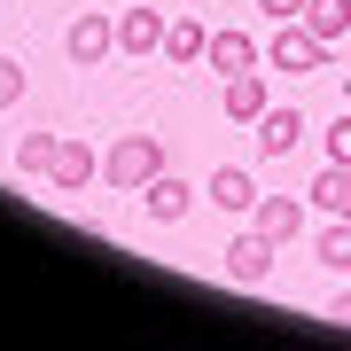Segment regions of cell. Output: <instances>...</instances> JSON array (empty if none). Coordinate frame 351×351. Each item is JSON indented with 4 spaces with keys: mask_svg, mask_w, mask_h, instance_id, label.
Listing matches in <instances>:
<instances>
[{
    "mask_svg": "<svg viewBox=\"0 0 351 351\" xmlns=\"http://www.w3.org/2000/svg\"><path fill=\"white\" fill-rule=\"evenodd\" d=\"M156 172H164V141H156V133H125L110 156H101V180H110V188H125V195H141Z\"/></svg>",
    "mask_w": 351,
    "mask_h": 351,
    "instance_id": "1",
    "label": "cell"
},
{
    "mask_svg": "<svg viewBox=\"0 0 351 351\" xmlns=\"http://www.w3.org/2000/svg\"><path fill=\"white\" fill-rule=\"evenodd\" d=\"M63 47H71V63H78V71L110 63V55H117V16H101V8H86V16H78V24L63 32Z\"/></svg>",
    "mask_w": 351,
    "mask_h": 351,
    "instance_id": "2",
    "label": "cell"
},
{
    "mask_svg": "<svg viewBox=\"0 0 351 351\" xmlns=\"http://www.w3.org/2000/svg\"><path fill=\"white\" fill-rule=\"evenodd\" d=\"M328 55H336V47L304 32V16H297V24H274V71H328Z\"/></svg>",
    "mask_w": 351,
    "mask_h": 351,
    "instance_id": "3",
    "label": "cell"
},
{
    "mask_svg": "<svg viewBox=\"0 0 351 351\" xmlns=\"http://www.w3.org/2000/svg\"><path fill=\"white\" fill-rule=\"evenodd\" d=\"M219 258H226V281H234V289H258V281H265V265H274V242L250 226V234H234Z\"/></svg>",
    "mask_w": 351,
    "mask_h": 351,
    "instance_id": "4",
    "label": "cell"
},
{
    "mask_svg": "<svg viewBox=\"0 0 351 351\" xmlns=\"http://www.w3.org/2000/svg\"><path fill=\"white\" fill-rule=\"evenodd\" d=\"M250 226L274 242V250H281V242H297V234H304V195H258Z\"/></svg>",
    "mask_w": 351,
    "mask_h": 351,
    "instance_id": "5",
    "label": "cell"
},
{
    "mask_svg": "<svg viewBox=\"0 0 351 351\" xmlns=\"http://www.w3.org/2000/svg\"><path fill=\"white\" fill-rule=\"evenodd\" d=\"M101 172V156L86 149V141H55V164H47V180H55V195H86V180Z\"/></svg>",
    "mask_w": 351,
    "mask_h": 351,
    "instance_id": "6",
    "label": "cell"
},
{
    "mask_svg": "<svg viewBox=\"0 0 351 351\" xmlns=\"http://www.w3.org/2000/svg\"><path fill=\"white\" fill-rule=\"evenodd\" d=\"M203 63H211L219 78H234V71H258V39H250V32H211Z\"/></svg>",
    "mask_w": 351,
    "mask_h": 351,
    "instance_id": "7",
    "label": "cell"
},
{
    "mask_svg": "<svg viewBox=\"0 0 351 351\" xmlns=\"http://www.w3.org/2000/svg\"><path fill=\"white\" fill-rule=\"evenodd\" d=\"M164 47V16L156 8H125L117 16V55H156Z\"/></svg>",
    "mask_w": 351,
    "mask_h": 351,
    "instance_id": "8",
    "label": "cell"
},
{
    "mask_svg": "<svg viewBox=\"0 0 351 351\" xmlns=\"http://www.w3.org/2000/svg\"><path fill=\"white\" fill-rule=\"evenodd\" d=\"M250 141H258V156H289V149L304 141V117L281 101V110H265V117H258V133H250Z\"/></svg>",
    "mask_w": 351,
    "mask_h": 351,
    "instance_id": "9",
    "label": "cell"
},
{
    "mask_svg": "<svg viewBox=\"0 0 351 351\" xmlns=\"http://www.w3.org/2000/svg\"><path fill=\"white\" fill-rule=\"evenodd\" d=\"M304 195H313L328 219H351V164H336V156H328L320 172H313V188H304Z\"/></svg>",
    "mask_w": 351,
    "mask_h": 351,
    "instance_id": "10",
    "label": "cell"
},
{
    "mask_svg": "<svg viewBox=\"0 0 351 351\" xmlns=\"http://www.w3.org/2000/svg\"><path fill=\"white\" fill-rule=\"evenodd\" d=\"M265 110H274V101H265V78L258 71H234V78H226V117H234V125H258Z\"/></svg>",
    "mask_w": 351,
    "mask_h": 351,
    "instance_id": "11",
    "label": "cell"
},
{
    "mask_svg": "<svg viewBox=\"0 0 351 351\" xmlns=\"http://www.w3.org/2000/svg\"><path fill=\"white\" fill-rule=\"evenodd\" d=\"M141 203H149V219H164V226H172V219H188L195 188H188V180H172V172H156L149 188H141Z\"/></svg>",
    "mask_w": 351,
    "mask_h": 351,
    "instance_id": "12",
    "label": "cell"
},
{
    "mask_svg": "<svg viewBox=\"0 0 351 351\" xmlns=\"http://www.w3.org/2000/svg\"><path fill=\"white\" fill-rule=\"evenodd\" d=\"M211 203L219 211H258V180L242 172V164H219L211 172Z\"/></svg>",
    "mask_w": 351,
    "mask_h": 351,
    "instance_id": "13",
    "label": "cell"
},
{
    "mask_svg": "<svg viewBox=\"0 0 351 351\" xmlns=\"http://www.w3.org/2000/svg\"><path fill=\"white\" fill-rule=\"evenodd\" d=\"M304 32L336 47V39L351 32V0H304Z\"/></svg>",
    "mask_w": 351,
    "mask_h": 351,
    "instance_id": "14",
    "label": "cell"
},
{
    "mask_svg": "<svg viewBox=\"0 0 351 351\" xmlns=\"http://www.w3.org/2000/svg\"><path fill=\"white\" fill-rule=\"evenodd\" d=\"M313 258L328 265V274H351V219H328V226H320V242H313Z\"/></svg>",
    "mask_w": 351,
    "mask_h": 351,
    "instance_id": "15",
    "label": "cell"
},
{
    "mask_svg": "<svg viewBox=\"0 0 351 351\" xmlns=\"http://www.w3.org/2000/svg\"><path fill=\"white\" fill-rule=\"evenodd\" d=\"M203 47H211V32H203L195 16L188 24H164V55H172V63H203Z\"/></svg>",
    "mask_w": 351,
    "mask_h": 351,
    "instance_id": "16",
    "label": "cell"
},
{
    "mask_svg": "<svg viewBox=\"0 0 351 351\" xmlns=\"http://www.w3.org/2000/svg\"><path fill=\"white\" fill-rule=\"evenodd\" d=\"M47 164H55V133H24V141H16V172L47 180Z\"/></svg>",
    "mask_w": 351,
    "mask_h": 351,
    "instance_id": "17",
    "label": "cell"
},
{
    "mask_svg": "<svg viewBox=\"0 0 351 351\" xmlns=\"http://www.w3.org/2000/svg\"><path fill=\"white\" fill-rule=\"evenodd\" d=\"M16 101H24V63L0 55V110H16Z\"/></svg>",
    "mask_w": 351,
    "mask_h": 351,
    "instance_id": "18",
    "label": "cell"
},
{
    "mask_svg": "<svg viewBox=\"0 0 351 351\" xmlns=\"http://www.w3.org/2000/svg\"><path fill=\"white\" fill-rule=\"evenodd\" d=\"M320 141H328V156H336V164H351V117H336Z\"/></svg>",
    "mask_w": 351,
    "mask_h": 351,
    "instance_id": "19",
    "label": "cell"
},
{
    "mask_svg": "<svg viewBox=\"0 0 351 351\" xmlns=\"http://www.w3.org/2000/svg\"><path fill=\"white\" fill-rule=\"evenodd\" d=\"M258 8L274 16V24H297V16H304V0H258Z\"/></svg>",
    "mask_w": 351,
    "mask_h": 351,
    "instance_id": "20",
    "label": "cell"
},
{
    "mask_svg": "<svg viewBox=\"0 0 351 351\" xmlns=\"http://www.w3.org/2000/svg\"><path fill=\"white\" fill-rule=\"evenodd\" d=\"M336 328H351V289H336Z\"/></svg>",
    "mask_w": 351,
    "mask_h": 351,
    "instance_id": "21",
    "label": "cell"
}]
</instances>
